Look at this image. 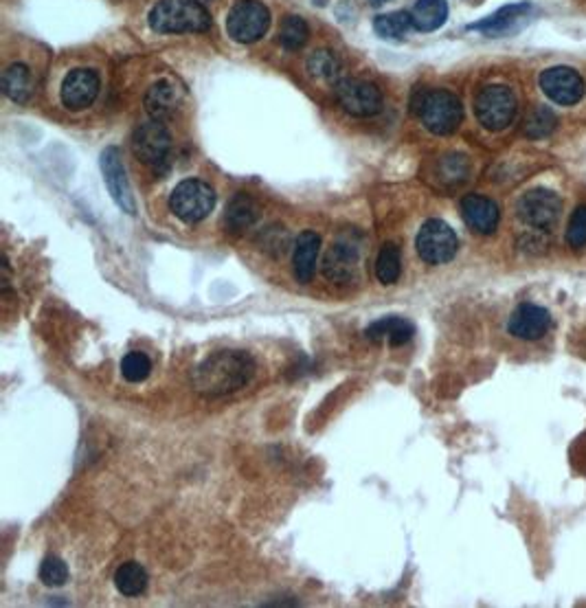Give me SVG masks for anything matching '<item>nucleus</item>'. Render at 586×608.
I'll return each mask as SVG.
<instances>
[{
    "instance_id": "30",
    "label": "nucleus",
    "mask_w": 586,
    "mask_h": 608,
    "mask_svg": "<svg viewBox=\"0 0 586 608\" xmlns=\"http://www.w3.org/2000/svg\"><path fill=\"white\" fill-rule=\"evenodd\" d=\"M556 122V114H553L549 108H536V111L529 114L527 123H525V134H527L529 139H545V136L553 133Z\"/></svg>"
},
{
    "instance_id": "2",
    "label": "nucleus",
    "mask_w": 586,
    "mask_h": 608,
    "mask_svg": "<svg viewBox=\"0 0 586 608\" xmlns=\"http://www.w3.org/2000/svg\"><path fill=\"white\" fill-rule=\"evenodd\" d=\"M150 27L156 34H202L209 31L211 16L198 0H158Z\"/></svg>"
},
{
    "instance_id": "1",
    "label": "nucleus",
    "mask_w": 586,
    "mask_h": 608,
    "mask_svg": "<svg viewBox=\"0 0 586 608\" xmlns=\"http://www.w3.org/2000/svg\"><path fill=\"white\" fill-rule=\"evenodd\" d=\"M255 360L242 349H222L207 356L194 369L191 385L205 398H220L240 391L255 376Z\"/></svg>"
},
{
    "instance_id": "17",
    "label": "nucleus",
    "mask_w": 586,
    "mask_h": 608,
    "mask_svg": "<svg viewBox=\"0 0 586 608\" xmlns=\"http://www.w3.org/2000/svg\"><path fill=\"white\" fill-rule=\"evenodd\" d=\"M358 246L349 240H338L336 244H332L330 253L325 257L323 272L330 282H352L356 268H358Z\"/></svg>"
},
{
    "instance_id": "16",
    "label": "nucleus",
    "mask_w": 586,
    "mask_h": 608,
    "mask_svg": "<svg viewBox=\"0 0 586 608\" xmlns=\"http://www.w3.org/2000/svg\"><path fill=\"white\" fill-rule=\"evenodd\" d=\"M462 216L463 222L468 224L474 233L481 235L495 233L498 220H501L496 202L479 194H470L462 200Z\"/></svg>"
},
{
    "instance_id": "22",
    "label": "nucleus",
    "mask_w": 586,
    "mask_h": 608,
    "mask_svg": "<svg viewBox=\"0 0 586 608\" xmlns=\"http://www.w3.org/2000/svg\"><path fill=\"white\" fill-rule=\"evenodd\" d=\"M255 218H257L255 202L250 200L246 194H238L231 200V205L227 207V213H224V224H227L229 233H244L246 229L253 227Z\"/></svg>"
},
{
    "instance_id": "25",
    "label": "nucleus",
    "mask_w": 586,
    "mask_h": 608,
    "mask_svg": "<svg viewBox=\"0 0 586 608\" xmlns=\"http://www.w3.org/2000/svg\"><path fill=\"white\" fill-rule=\"evenodd\" d=\"M410 29H415V27L409 12L380 14L374 20V31L385 40H402V37L409 36Z\"/></svg>"
},
{
    "instance_id": "6",
    "label": "nucleus",
    "mask_w": 586,
    "mask_h": 608,
    "mask_svg": "<svg viewBox=\"0 0 586 608\" xmlns=\"http://www.w3.org/2000/svg\"><path fill=\"white\" fill-rule=\"evenodd\" d=\"M474 112L479 123L490 133H501L509 123L514 122L517 114V97L507 86H485L476 95Z\"/></svg>"
},
{
    "instance_id": "15",
    "label": "nucleus",
    "mask_w": 586,
    "mask_h": 608,
    "mask_svg": "<svg viewBox=\"0 0 586 608\" xmlns=\"http://www.w3.org/2000/svg\"><path fill=\"white\" fill-rule=\"evenodd\" d=\"M549 323L551 316L545 308L534 304H523L512 312L507 327L509 334H514L520 341H538L549 330Z\"/></svg>"
},
{
    "instance_id": "14",
    "label": "nucleus",
    "mask_w": 586,
    "mask_h": 608,
    "mask_svg": "<svg viewBox=\"0 0 586 608\" xmlns=\"http://www.w3.org/2000/svg\"><path fill=\"white\" fill-rule=\"evenodd\" d=\"M101 89L100 75L91 69H75L64 78L62 91V103L69 111H84V108L92 106V101L97 100Z\"/></svg>"
},
{
    "instance_id": "5",
    "label": "nucleus",
    "mask_w": 586,
    "mask_h": 608,
    "mask_svg": "<svg viewBox=\"0 0 586 608\" xmlns=\"http://www.w3.org/2000/svg\"><path fill=\"white\" fill-rule=\"evenodd\" d=\"M268 27H271V12L260 0H240L227 18L229 36L240 45H253L266 36Z\"/></svg>"
},
{
    "instance_id": "32",
    "label": "nucleus",
    "mask_w": 586,
    "mask_h": 608,
    "mask_svg": "<svg viewBox=\"0 0 586 608\" xmlns=\"http://www.w3.org/2000/svg\"><path fill=\"white\" fill-rule=\"evenodd\" d=\"M567 244L571 246L573 251H580L586 246V205H580L578 209L573 211L571 220H569Z\"/></svg>"
},
{
    "instance_id": "10",
    "label": "nucleus",
    "mask_w": 586,
    "mask_h": 608,
    "mask_svg": "<svg viewBox=\"0 0 586 608\" xmlns=\"http://www.w3.org/2000/svg\"><path fill=\"white\" fill-rule=\"evenodd\" d=\"M133 150L141 163L158 169L167 163L169 150H172V136H169L167 128L158 119H152V122L141 123L134 130Z\"/></svg>"
},
{
    "instance_id": "29",
    "label": "nucleus",
    "mask_w": 586,
    "mask_h": 608,
    "mask_svg": "<svg viewBox=\"0 0 586 608\" xmlns=\"http://www.w3.org/2000/svg\"><path fill=\"white\" fill-rule=\"evenodd\" d=\"M122 374L128 382H144L152 374V360L144 352H130L122 360Z\"/></svg>"
},
{
    "instance_id": "13",
    "label": "nucleus",
    "mask_w": 586,
    "mask_h": 608,
    "mask_svg": "<svg viewBox=\"0 0 586 608\" xmlns=\"http://www.w3.org/2000/svg\"><path fill=\"white\" fill-rule=\"evenodd\" d=\"M531 14H534V7L529 3H517V5H506L498 12H495L487 18L481 20V23L470 25V31H479L487 37H506V36H514L523 29L525 25L529 23Z\"/></svg>"
},
{
    "instance_id": "33",
    "label": "nucleus",
    "mask_w": 586,
    "mask_h": 608,
    "mask_svg": "<svg viewBox=\"0 0 586 608\" xmlns=\"http://www.w3.org/2000/svg\"><path fill=\"white\" fill-rule=\"evenodd\" d=\"M389 3V0H371V5H376V7H380V5Z\"/></svg>"
},
{
    "instance_id": "18",
    "label": "nucleus",
    "mask_w": 586,
    "mask_h": 608,
    "mask_svg": "<svg viewBox=\"0 0 586 608\" xmlns=\"http://www.w3.org/2000/svg\"><path fill=\"white\" fill-rule=\"evenodd\" d=\"M321 253V238L314 231H304L294 242L293 271L297 282L308 283L316 272V261Z\"/></svg>"
},
{
    "instance_id": "12",
    "label": "nucleus",
    "mask_w": 586,
    "mask_h": 608,
    "mask_svg": "<svg viewBox=\"0 0 586 608\" xmlns=\"http://www.w3.org/2000/svg\"><path fill=\"white\" fill-rule=\"evenodd\" d=\"M540 89L553 103L575 106L584 97V80L578 70L569 67H553L542 70Z\"/></svg>"
},
{
    "instance_id": "9",
    "label": "nucleus",
    "mask_w": 586,
    "mask_h": 608,
    "mask_svg": "<svg viewBox=\"0 0 586 608\" xmlns=\"http://www.w3.org/2000/svg\"><path fill=\"white\" fill-rule=\"evenodd\" d=\"M336 100L352 117H374L382 111V92L365 80L345 78L336 81Z\"/></svg>"
},
{
    "instance_id": "26",
    "label": "nucleus",
    "mask_w": 586,
    "mask_h": 608,
    "mask_svg": "<svg viewBox=\"0 0 586 608\" xmlns=\"http://www.w3.org/2000/svg\"><path fill=\"white\" fill-rule=\"evenodd\" d=\"M402 272V257H400V249L396 244H385L378 253L376 260V277L378 282L385 286H393Z\"/></svg>"
},
{
    "instance_id": "11",
    "label": "nucleus",
    "mask_w": 586,
    "mask_h": 608,
    "mask_svg": "<svg viewBox=\"0 0 586 608\" xmlns=\"http://www.w3.org/2000/svg\"><path fill=\"white\" fill-rule=\"evenodd\" d=\"M101 174L103 183H106L108 191H111V198L114 205L119 207L128 216L136 213V202L133 196V187H130L128 174H125V165L122 161V152L119 147H106L101 152Z\"/></svg>"
},
{
    "instance_id": "20",
    "label": "nucleus",
    "mask_w": 586,
    "mask_h": 608,
    "mask_svg": "<svg viewBox=\"0 0 586 608\" xmlns=\"http://www.w3.org/2000/svg\"><path fill=\"white\" fill-rule=\"evenodd\" d=\"M413 27L418 31H437L448 20V3L446 0H418L410 9Z\"/></svg>"
},
{
    "instance_id": "21",
    "label": "nucleus",
    "mask_w": 586,
    "mask_h": 608,
    "mask_svg": "<svg viewBox=\"0 0 586 608\" xmlns=\"http://www.w3.org/2000/svg\"><path fill=\"white\" fill-rule=\"evenodd\" d=\"M145 108L152 119H165L178 108V91L172 81H156L145 95Z\"/></svg>"
},
{
    "instance_id": "8",
    "label": "nucleus",
    "mask_w": 586,
    "mask_h": 608,
    "mask_svg": "<svg viewBox=\"0 0 586 608\" xmlns=\"http://www.w3.org/2000/svg\"><path fill=\"white\" fill-rule=\"evenodd\" d=\"M415 246H418V253L426 264L442 266L457 255L459 240L457 233L443 220H426L421 224Z\"/></svg>"
},
{
    "instance_id": "31",
    "label": "nucleus",
    "mask_w": 586,
    "mask_h": 608,
    "mask_svg": "<svg viewBox=\"0 0 586 608\" xmlns=\"http://www.w3.org/2000/svg\"><path fill=\"white\" fill-rule=\"evenodd\" d=\"M40 580L47 586H64L69 580V567L62 558L48 556L40 567Z\"/></svg>"
},
{
    "instance_id": "28",
    "label": "nucleus",
    "mask_w": 586,
    "mask_h": 608,
    "mask_svg": "<svg viewBox=\"0 0 586 608\" xmlns=\"http://www.w3.org/2000/svg\"><path fill=\"white\" fill-rule=\"evenodd\" d=\"M308 70L312 78L327 80V81H338V73H341V64H338L336 56H332L330 51H314L308 58Z\"/></svg>"
},
{
    "instance_id": "3",
    "label": "nucleus",
    "mask_w": 586,
    "mask_h": 608,
    "mask_svg": "<svg viewBox=\"0 0 586 608\" xmlns=\"http://www.w3.org/2000/svg\"><path fill=\"white\" fill-rule=\"evenodd\" d=\"M410 108L418 114L424 123L426 130H431L432 134H453L454 130L462 125L463 119V106L459 101L457 95L448 91H426L420 89L415 92Z\"/></svg>"
},
{
    "instance_id": "4",
    "label": "nucleus",
    "mask_w": 586,
    "mask_h": 608,
    "mask_svg": "<svg viewBox=\"0 0 586 608\" xmlns=\"http://www.w3.org/2000/svg\"><path fill=\"white\" fill-rule=\"evenodd\" d=\"M216 207V191L205 180L187 178L174 187L169 196V209L185 224H198Z\"/></svg>"
},
{
    "instance_id": "19",
    "label": "nucleus",
    "mask_w": 586,
    "mask_h": 608,
    "mask_svg": "<svg viewBox=\"0 0 586 608\" xmlns=\"http://www.w3.org/2000/svg\"><path fill=\"white\" fill-rule=\"evenodd\" d=\"M367 338L371 341H387L391 347H400V345L409 343L415 334V325L402 316H385L371 323L365 330Z\"/></svg>"
},
{
    "instance_id": "7",
    "label": "nucleus",
    "mask_w": 586,
    "mask_h": 608,
    "mask_svg": "<svg viewBox=\"0 0 586 608\" xmlns=\"http://www.w3.org/2000/svg\"><path fill=\"white\" fill-rule=\"evenodd\" d=\"M517 211L520 220L527 224V227L549 231V229L556 227V222L560 220L562 200L556 191L536 187L520 196Z\"/></svg>"
},
{
    "instance_id": "24",
    "label": "nucleus",
    "mask_w": 586,
    "mask_h": 608,
    "mask_svg": "<svg viewBox=\"0 0 586 608\" xmlns=\"http://www.w3.org/2000/svg\"><path fill=\"white\" fill-rule=\"evenodd\" d=\"M114 586L125 597H136L147 589V571L139 562H123L114 573Z\"/></svg>"
},
{
    "instance_id": "23",
    "label": "nucleus",
    "mask_w": 586,
    "mask_h": 608,
    "mask_svg": "<svg viewBox=\"0 0 586 608\" xmlns=\"http://www.w3.org/2000/svg\"><path fill=\"white\" fill-rule=\"evenodd\" d=\"M3 91L9 100L16 103L29 101L34 84H31V73L25 64H12L3 73Z\"/></svg>"
},
{
    "instance_id": "27",
    "label": "nucleus",
    "mask_w": 586,
    "mask_h": 608,
    "mask_svg": "<svg viewBox=\"0 0 586 608\" xmlns=\"http://www.w3.org/2000/svg\"><path fill=\"white\" fill-rule=\"evenodd\" d=\"M308 23H305L301 16H288L282 23V29H279V42H282V47L288 48V51H299V48L308 42Z\"/></svg>"
}]
</instances>
